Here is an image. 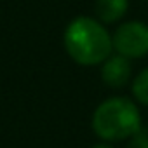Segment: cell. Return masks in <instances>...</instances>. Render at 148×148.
Segmentation results:
<instances>
[{
	"instance_id": "6da1fadb",
	"label": "cell",
	"mask_w": 148,
	"mask_h": 148,
	"mask_svg": "<svg viewBox=\"0 0 148 148\" xmlns=\"http://www.w3.org/2000/svg\"><path fill=\"white\" fill-rule=\"evenodd\" d=\"M63 42L70 58L84 66L103 63L113 49L112 37L106 28L89 16L71 19L64 30Z\"/></svg>"
},
{
	"instance_id": "7a4b0ae2",
	"label": "cell",
	"mask_w": 148,
	"mask_h": 148,
	"mask_svg": "<svg viewBox=\"0 0 148 148\" xmlns=\"http://www.w3.org/2000/svg\"><path fill=\"white\" fill-rule=\"evenodd\" d=\"M141 127L138 106L127 98H112L103 101L92 115L94 132L106 141L131 138Z\"/></svg>"
},
{
	"instance_id": "3957f363",
	"label": "cell",
	"mask_w": 148,
	"mask_h": 148,
	"mask_svg": "<svg viewBox=\"0 0 148 148\" xmlns=\"http://www.w3.org/2000/svg\"><path fill=\"white\" fill-rule=\"evenodd\" d=\"M112 44L125 58H143L148 54V26L141 21L122 23L112 37Z\"/></svg>"
},
{
	"instance_id": "277c9868",
	"label": "cell",
	"mask_w": 148,
	"mask_h": 148,
	"mask_svg": "<svg viewBox=\"0 0 148 148\" xmlns=\"http://www.w3.org/2000/svg\"><path fill=\"white\" fill-rule=\"evenodd\" d=\"M101 79L110 87H124L131 79L129 58H125L122 54L108 56L101 66Z\"/></svg>"
},
{
	"instance_id": "5b68a950",
	"label": "cell",
	"mask_w": 148,
	"mask_h": 148,
	"mask_svg": "<svg viewBox=\"0 0 148 148\" xmlns=\"http://www.w3.org/2000/svg\"><path fill=\"white\" fill-rule=\"evenodd\" d=\"M129 7V0H96V14L101 23L119 21Z\"/></svg>"
},
{
	"instance_id": "8992f818",
	"label": "cell",
	"mask_w": 148,
	"mask_h": 148,
	"mask_svg": "<svg viewBox=\"0 0 148 148\" xmlns=\"http://www.w3.org/2000/svg\"><path fill=\"white\" fill-rule=\"evenodd\" d=\"M132 94H134V98L139 103L148 105V68L139 71L138 77L134 79V82H132Z\"/></svg>"
},
{
	"instance_id": "52a82bcc",
	"label": "cell",
	"mask_w": 148,
	"mask_h": 148,
	"mask_svg": "<svg viewBox=\"0 0 148 148\" xmlns=\"http://www.w3.org/2000/svg\"><path fill=\"white\" fill-rule=\"evenodd\" d=\"M125 148H148V132L139 127L131 136V139H129V143H127Z\"/></svg>"
},
{
	"instance_id": "ba28073f",
	"label": "cell",
	"mask_w": 148,
	"mask_h": 148,
	"mask_svg": "<svg viewBox=\"0 0 148 148\" xmlns=\"http://www.w3.org/2000/svg\"><path fill=\"white\" fill-rule=\"evenodd\" d=\"M92 148H112V146H108V145H96V146H92Z\"/></svg>"
}]
</instances>
